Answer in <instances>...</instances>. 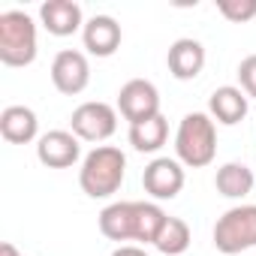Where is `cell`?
<instances>
[{
  "label": "cell",
  "instance_id": "15",
  "mask_svg": "<svg viewBox=\"0 0 256 256\" xmlns=\"http://www.w3.org/2000/svg\"><path fill=\"white\" fill-rule=\"evenodd\" d=\"M247 102L250 96L235 88V84H223L217 88L211 96H208V114L214 118V124H223V126H235L247 118Z\"/></svg>",
  "mask_w": 256,
  "mask_h": 256
},
{
  "label": "cell",
  "instance_id": "1",
  "mask_svg": "<svg viewBox=\"0 0 256 256\" xmlns=\"http://www.w3.org/2000/svg\"><path fill=\"white\" fill-rule=\"evenodd\" d=\"M166 211L157 202H112L100 211V232L108 241H139V244H154L163 223Z\"/></svg>",
  "mask_w": 256,
  "mask_h": 256
},
{
  "label": "cell",
  "instance_id": "12",
  "mask_svg": "<svg viewBox=\"0 0 256 256\" xmlns=\"http://www.w3.org/2000/svg\"><path fill=\"white\" fill-rule=\"evenodd\" d=\"M120 40H124L120 24L112 16H94L84 22L82 42H84L88 54H94V58H112L120 48Z\"/></svg>",
  "mask_w": 256,
  "mask_h": 256
},
{
  "label": "cell",
  "instance_id": "13",
  "mask_svg": "<svg viewBox=\"0 0 256 256\" xmlns=\"http://www.w3.org/2000/svg\"><path fill=\"white\" fill-rule=\"evenodd\" d=\"M166 66L172 72V78L178 82H193L202 70H205V46L199 40H175L169 46V54H166Z\"/></svg>",
  "mask_w": 256,
  "mask_h": 256
},
{
  "label": "cell",
  "instance_id": "19",
  "mask_svg": "<svg viewBox=\"0 0 256 256\" xmlns=\"http://www.w3.org/2000/svg\"><path fill=\"white\" fill-rule=\"evenodd\" d=\"M217 12L232 24H247L256 18V0H220Z\"/></svg>",
  "mask_w": 256,
  "mask_h": 256
},
{
  "label": "cell",
  "instance_id": "11",
  "mask_svg": "<svg viewBox=\"0 0 256 256\" xmlns=\"http://www.w3.org/2000/svg\"><path fill=\"white\" fill-rule=\"evenodd\" d=\"M40 24L52 36H72L76 30H84V16L76 0H46L40 6Z\"/></svg>",
  "mask_w": 256,
  "mask_h": 256
},
{
  "label": "cell",
  "instance_id": "21",
  "mask_svg": "<svg viewBox=\"0 0 256 256\" xmlns=\"http://www.w3.org/2000/svg\"><path fill=\"white\" fill-rule=\"evenodd\" d=\"M112 256H148L139 244H120L118 250H112Z\"/></svg>",
  "mask_w": 256,
  "mask_h": 256
},
{
  "label": "cell",
  "instance_id": "17",
  "mask_svg": "<svg viewBox=\"0 0 256 256\" xmlns=\"http://www.w3.org/2000/svg\"><path fill=\"white\" fill-rule=\"evenodd\" d=\"M169 139V120L163 114L151 118V120H142V124H130V145L139 151V154H154L166 145Z\"/></svg>",
  "mask_w": 256,
  "mask_h": 256
},
{
  "label": "cell",
  "instance_id": "16",
  "mask_svg": "<svg viewBox=\"0 0 256 256\" xmlns=\"http://www.w3.org/2000/svg\"><path fill=\"white\" fill-rule=\"evenodd\" d=\"M253 184H256V178H253V172L244 163H223L217 169V175H214V187L226 199H244V196H250Z\"/></svg>",
  "mask_w": 256,
  "mask_h": 256
},
{
  "label": "cell",
  "instance_id": "10",
  "mask_svg": "<svg viewBox=\"0 0 256 256\" xmlns=\"http://www.w3.org/2000/svg\"><path fill=\"white\" fill-rule=\"evenodd\" d=\"M82 157V139L72 130H48L36 139V160L48 169H70Z\"/></svg>",
  "mask_w": 256,
  "mask_h": 256
},
{
  "label": "cell",
  "instance_id": "6",
  "mask_svg": "<svg viewBox=\"0 0 256 256\" xmlns=\"http://www.w3.org/2000/svg\"><path fill=\"white\" fill-rule=\"evenodd\" d=\"M70 130L82 139V142H106L114 136L118 130V108L102 102V100H90V102H82L72 118H70Z\"/></svg>",
  "mask_w": 256,
  "mask_h": 256
},
{
  "label": "cell",
  "instance_id": "8",
  "mask_svg": "<svg viewBox=\"0 0 256 256\" xmlns=\"http://www.w3.org/2000/svg\"><path fill=\"white\" fill-rule=\"evenodd\" d=\"M52 84L64 96H78L90 84V64H88L84 52H76V48L58 52L52 60Z\"/></svg>",
  "mask_w": 256,
  "mask_h": 256
},
{
  "label": "cell",
  "instance_id": "14",
  "mask_svg": "<svg viewBox=\"0 0 256 256\" xmlns=\"http://www.w3.org/2000/svg\"><path fill=\"white\" fill-rule=\"evenodd\" d=\"M0 136L10 145H30L40 139V118L28 106H6L0 112Z\"/></svg>",
  "mask_w": 256,
  "mask_h": 256
},
{
  "label": "cell",
  "instance_id": "2",
  "mask_svg": "<svg viewBox=\"0 0 256 256\" xmlns=\"http://www.w3.org/2000/svg\"><path fill=\"white\" fill-rule=\"evenodd\" d=\"M175 157L187 169H205L217 157V124L208 112H190L175 133Z\"/></svg>",
  "mask_w": 256,
  "mask_h": 256
},
{
  "label": "cell",
  "instance_id": "5",
  "mask_svg": "<svg viewBox=\"0 0 256 256\" xmlns=\"http://www.w3.org/2000/svg\"><path fill=\"white\" fill-rule=\"evenodd\" d=\"M214 247L226 256L256 247V205H235L214 223Z\"/></svg>",
  "mask_w": 256,
  "mask_h": 256
},
{
  "label": "cell",
  "instance_id": "20",
  "mask_svg": "<svg viewBox=\"0 0 256 256\" xmlns=\"http://www.w3.org/2000/svg\"><path fill=\"white\" fill-rule=\"evenodd\" d=\"M238 84L250 100H256V54H247L238 64Z\"/></svg>",
  "mask_w": 256,
  "mask_h": 256
},
{
  "label": "cell",
  "instance_id": "4",
  "mask_svg": "<svg viewBox=\"0 0 256 256\" xmlns=\"http://www.w3.org/2000/svg\"><path fill=\"white\" fill-rule=\"evenodd\" d=\"M36 22L22 10L0 12V64L30 66L36 60Z\"/></svg>",
  "mask_w": 256,
  "mask_h": 256
},
{
  "label": "cell",
  "instance_id": "9",
  "mask_svg": "<svg viewBox=\"0 0 256 256\" xmlns=\"http://www.w3.org/2000/svg\"><path fill=\"white\" fill-rule=\"evenodd\" d=\"M184 166L172 157H157L145 166L142 172V187L151 199L157 202H166V199H175L181 190H184Z\"/></svg>",
  "mask_w": 256,
  "mask_h": 256
},
{
  "label": "cell",
  "instance_id": "18",
  "mask_svg": "<svg viewBox=\"0 0 256 256\" xmlns=\"http://www.w3.org/2000/svg\"><path fill=\"white\" fill-rule=\"evenodd\" d=\"M190 241H193L190 226H187L181 217H166V223H163V229H160L154 247H157L163 256H181V253L190 247Z\"/></svg>",
  "mask_w": 256,
  "mask_h": 256
},
{
  "label": "cell",
  "instance_id": "22",
  "mask_svg": "<svg viewBox=\"0 0 256 256\" xmlns=\"http://www.w3.org/2000/svg\"><path fill=\"white\" fill-rule=\"evenodd\" d=\"M0 256H24V253H18V250H16V244L4 241V244H0Z\"/></svg>",
  "mask_w": 256,
  "mask_h": 256
},
{
  "label": "cell",
  "instance_id": "3",
  "mask_svg": "<svg viewBox=\"0 0 256 256\" xmlns=\"http://www.w3.org/2000/svg\"><path fill=\"white\" fill-rule=\"evenodd\" d=\"M126 175V154L114 145H96L78 169V187L90 199H108L120 190Z\"/></svg>",
  "mask_w": 256,
  "mask_h": 256
},
{
  "label": "cell",
  "instance_id": "7",
  "mask_svg": "<svg viewBox=\"0 0 256 256\" xmlns=\"http://www.w3.org/2000/svg\"><path fill=\"white\" fill-rule=\"evenodd\" d=\"M118 112L130 124H142V120L157 118L160 114V90H157V84L148 82V78H130L118 90Z\"/></svg>",
  "mask_w": 256,
  "mask_h": 256
}]
</instances>
